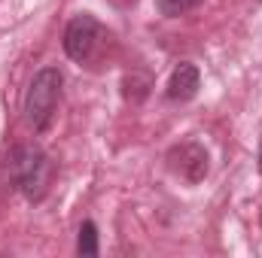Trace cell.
Returning <instances> with one entry per match:
<instances>
[{
    "mask_svg": "<svg viewBox=\"0 0 262 258\" xmlns=\"http://www.w3.org/2000/svg\"><path fill=\"white\" fill-rule=\"evenodd\" d=\"M9 179L28 200H40L52 183V161L37 146H15L6 158Z\"/></svg>",
    "mask_w": 262,
    "mask_h": 258,
    "instance_id": "obj_1",
    "label": "cell"
},
{
    "mask_svg": "<svg viewBox=\"0 0 262 258\" xmlns=\"http://www.w3.org/2000/svg\"><path fill=\"white\" fill-rule=\"evenodd\" d=\"M61 85H64V76L58 67H43L31 85H28V94H25V122L28 128L34 131H46L55 110H58V100H61Z\"/></svg>",
    "mask_w": 262,
    "mask_h": 258,
    "instance_id": "obj_2",
    "label": "cell"
},
{
    "mask_svg": "<svg viewBox=\"0 0 262 258\" xmlns=\"http://www.w3.org/2000/svg\"><path fill=\"white\" fill-rule=\"evenodd\" d=\"M101 37H104V28H101V21H98L92 12H79V15H73L70 24L64 28V52H67V58H73V61H89V58L95 55Z\"/></svg>",
    "mask_w": 262,
    "mask_h": 258,
    "instance_id": "obj_3",
    "label": "cell"
},
{
    "mask_svg": "<svg viewBox=\"0 0 262 258\" xmlns=\"http://www.w3.org/2000/svg\"><path fill=\"white\" fill-rule=\"evenodd\" d=\"M168 167H171L180 179H186V183H201V179L207 176V149L198 146V143H192V140L177 143V146L168 152Z\"/></svg>",
    "mask_w": 262,
    "mask_h": 258,
    "instance_id": "obj_4",
    "label": "cell"
},
{
    "mask_svg": "<svg viewBox=\"0 0 262 258\" xmlns=\"http://www.w3.org/2000/svg\"><path fill=\"white\" fill-rule=\"evenodd\" d=\"M198 85H201L198 67L195 64H180V67H174V73H171V79H168V97L186 104V100H192L198 94Z\"/></svg>",
    "mask_w": 262,
    "mask_h": 258,
    "instance_id": "obj_5",
    "label": "cell"
},
{
    "mask_svg": "<svg viewBox=\"0 0 262 258\" xmlns=\"http://www.w3.org/2000/svg\"><path fill=\"white\" fill-rule=\"evenodd\" d=\"M76 252L79 255H98V228H95V222H82L79 225Z\"/></svg>",
    "mask_w": 262,
    "mask_h": 258,
    "instance_id": "obj_6",
    "label": "cell"
},
{
    "mask_svg": "<svg viewBox=\"0 0 262 258\" xmlns=\"http://www.w3.org/2000/svg\"><path fill=\"white\" fill-rule=\"evenodd\" d=\"M198 3H204V0H159V12L174 18V15H183V12L195 9Z\"/></svg>",
    "mask_w": 262,
    "mask_h": 258,
    "instance_id": "obj_7",
    "label": "cell"
},
{
    "mask_svg": "<svg viewBox=\"0 0 262 258\" xmlns=\"http://www.w3.org/2000/svg\"><path fill=\"white\" fill-rule=\"evenodd\" d=\"M256 164H259V173H262V140H259V155H256Z\"/></svg>",
    "mask_w": 262,
    "mask_h": 258,
    "instance_id": "obj_8",
    "label": "cell"
}]
</instances>
